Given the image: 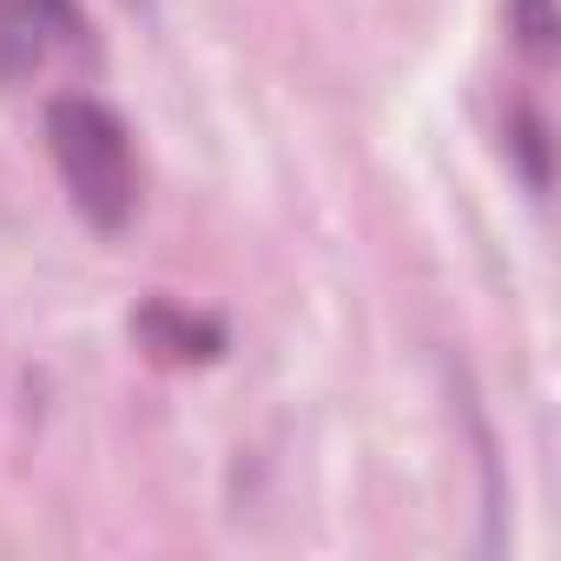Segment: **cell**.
Here are the masks:
<instances>
[{
  "label": "cell",
  "instance_id": "5b68a950",
  "mask_svg": "<svg viewBox=\"0 0 561 561\" xmlns=\"http://www.w3.org/2000/svg\"><path fill=\"white\" fill-rule=\"evenodd\" d=\"M508 27H515V41H522L528 60H554V41H561L554 0H508Z\"/></svg>",
  "mask_w": 561,
  "mask_h": 561
},
{
  "label": "cell",
  "instance_id": "7a4b0ae2",
  "mask_svg": "<svg viewBox=\"0 0 561 561\" xmlns=\"http://www.w3.org/2000/svg\"><path fill=\"white\" fill-rule=\"evenodd\" d=\"M47 41H80L73 0H0V80H27L47 60Z\"/></svg>",
  "mask_w": 561,
  "mask_h": 561
},
{
  "label": "cell",
  "instance_id": "6da1fadb",
  "mask_svg": "<svg viewBox=\"0 0 561 561\" xmlns=\"http://www.w3.org/2000/svg\"><path fill=\"white\" fill-rule=\"evenodd\" d=\"M47 146H54V165H60L73 205L100 231H119L139 205V165H133V139H126L119 113L87 93H67L47 106Z\"/></svg>",
  "mask_w": 561,
  "mask_h": 561
},
{
  "label": "cell",
  "instance_id": "3957f363",
  "mask_svg": "<svg viewBox=\"0 0 561 561\" xmlns=\"http://www.w3.org/2000/svg\"><path fill=\"white\" fill-rule=\"evenodd\" d=\"M133 337H139V351H152L159 364H205V357L225 351V331H218L211 318H192V311H179V305H165V298H152V305L133 318Z\"/></svg>",
  "mask_w": 561,
  "mask_h": 561
},
{
  "label": "cell",
  "instance_id": "277c9868",
  "mask_svg": "<svg viewBox=\"0 0 561 561\" xmlns=\"http://www.w3.org/2000/svg\"><path fill=\"white\" fill-rule=\"evenodd\" d=\"M508 146H515V159H522V179L535 185V192H548V126H541V113L535 106H515L508 113Z\"/></svg>",
  "mask_w": 561,
  "mask_h": 561
}]
</instances>
